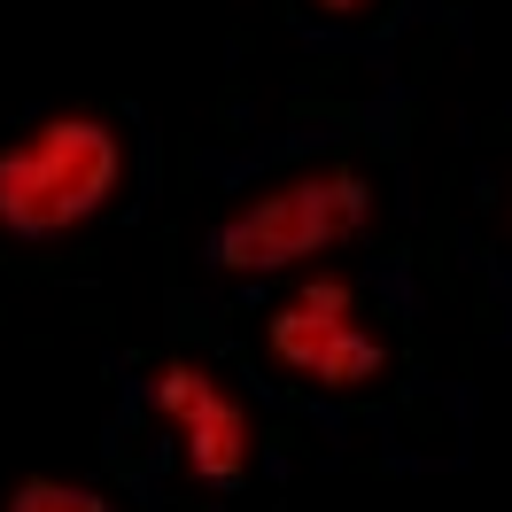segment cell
I'll return each instance as SVG.
<instances>
[{
    "label": "cell",
    "instance_id": "6da1fadb",
    "mask_svg": "<svg viewBox=\"0 0 512 512\" xmlns=\"http://www.w3.org/2000/svg\"><path fill=\"white\" fill-rule=\"evenodd\" d=\"M373 225V179L350 156H319L256 179L218 225H210V272L233 288L256 280H288V272H319L326 256L365 241Z\"/></svg>",
    "mask_w": 512,
    "mask_h": 512
},
{
    "label": "cell",
    "instance_id": "7a4b0ae2",
    "mask_svg": "<svg viewBox=\"0 0 512 512\" xmlns=\"http://www.w3.org/2000/svg\"><path fill=\"white\" fill-rule=\"evenodd\" d=\"M132 171L125 132L94 109H55L0 148V241H63L117 202Z\"/></svg>",
    "mask_w": 512,
    "mask_h": 512
},
{
    "label": "cell",
    "instance_id": "3957f363",
    "mask_svg": "<svg viewBox=\"0 0 512 512\" xmlns=\"http://www.w3.org/2000/svg\"><path fill=\"white\" fill-rule=\"evenodd\" d=\"M264 357L288 373V381L319 388V396H373L396 373V350H388L373 319H365V288L342 280V272H303L272 319H264Z\"/></svg>",
    "mask_w": 512,
    "mask_h": 512
},
{
    "label": "cell",
    "instance_id": "277c9868",
    "mask_svg": "<svg viewBox=\"0 0 512 512\" xmlns=\"http://www.w3.org/2000/svg\"><path fill=\"white\" fill-rule=\"evenodd\" d=\"M148 412H156V427L171 435L179 474H187L194 489H241V481H249L256 412L218 365L179 357V350L156 357V365H148Z\"/></svg>",
    "mask_w": 512,
    "mask_h": 512
},
{
    "label": "cell",
    "instance_id": "5b68a950",
    "mask_svg": "<svg viewBox=\"0 0 512 512\" xmlns=\"http://www.w3.org/2000/svg\"><path fill=\"white\" fill-rule=\"evenodd\" d=\"M0 512H117V505L101 497L94 481H70V474H24V481H8Z\"/></svg>",
    "mask_w": 512,
    "mask_h": 512
},
{
    "label": "cell",
    "instance_id": "8992f818",
    "mask_svg": "<svg viewBox=\"0 0 512 512\" xmlns=\"http://www.w3.org/2000/svg\"><path fill=\"white\" fill-rule=\"evenodd\" d=\"M381 0H311V16H326V24H365Z\"/></svg>",
    "mask_w": 512,
    "mask_h": 512
}]
</instances>
